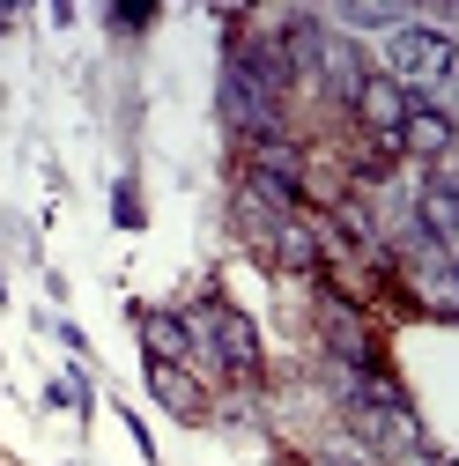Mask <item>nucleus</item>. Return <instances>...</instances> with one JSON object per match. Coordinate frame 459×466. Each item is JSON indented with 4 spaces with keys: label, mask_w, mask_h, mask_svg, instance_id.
<instances>
[{
    "label": "nucleus",
    "mask_w": 459,
    "mask_h": 466,
    "mask_svg": "<svg viewBox=\"0 0 459 466\" xmlns=\"http://www.w3.org/2000/svg\"><path fill=\"white\" fill-rule=\"evenodd\" d=\"M452 141H459V119H452L444 104H430V96H415V104H408V119L393 127L400 163H437V156H452Z\"/></svg>",
    "instance_id": "f257e3e1"
},
{
    "label": "nucleus",
    "mask_w": 459,
    "mask_h": 466,
    "mask_svg": "<svg viewBox=\"0 0 459 466\" xmlns=\"http://www.w3.org/2000/svg\"><path fill=\"white\" fill-rule=\"evenodd\" d=\"M148 370V400L163 407L170 422H186V430H208V385L186 370V363H141Z\"/></svg>",
    "instance_id": "f03ea898"
},
{
    "label": "nucleus",
    "mask_w": 459,
    "mask_h": 466,
    "mask_svg": "<svg viewBox=\"0 0 459 466\" xmlns=\"http://www.w3.org/2000/svg\"><path fill=\"white\" fill-rule=\"evenodd\" d=\"M127 319H134V333H141V363H186V356H193L178 304H127Z\"/></svg>",
    "instance_id": "7ed1b4c3"
},
{
    "label": "nucleus",
    "mask_w": 459,
    "mask_h": 466,
    "mask_svg": "<svg viewBox=\"0 0 459 466\" xmlns=\"http://www.w3.org/2000/svg\"><path fill=\"white\" fill-rule=\"evenodd\" d=\"M52 415H75V422H89L97 415V378H89V363H67L60 378H45V392H37Z\"/></svg>",
    "instance_id": "20e7f679"
},
{
    "label": "nucleus",
    "mask_w": 459,
    "mask_h": 466,
    "mask_svg": "<svg viewBox=\"0 0 459 466\" xmlns=\"http://www.w3.org/2000/svg\"><path fill=\"white\" fill-rule=\"evenodd\" d=\"M156 23H163V8H148V0H119V8H104V37L111 45H141Z\"/></svg>",
    "instance_id": "39448f33"
},
{
    "label": "nucleus",
    "mask_w": 459,
    "mask_h": 466,
    "mask_svg": "<svg viewBox=\"0 0 459 466\" xmlns=\"http://www.w3.org/2000/svg\"><path fill=\"white\" fill-rule=\"evenodd\" d=\"M111 222H119V229H148V200H141V178H134V170L111 178Z\"/></svg>",
    "instance_id": "423d86ee"
},
{
    "label": "nucleus",
    "mask_w": 459,
    "mask_h": 466,
    "mask_svg": "<svg viewBox=\"0 0 459 466\" xmlns=\"http://www.w3.org/2000/svg\"><path fill=\"white\" fill-rule=\"evenodd\" d=\"M52 340H60V348H67L75 363H89V333H82L75 319H52Z\"/></svg>",
    "instance_id": "0eeeda50"
},
{
    "label": "nucleus",
    "mask_w": 459,
    "mask_h": 466,
    "mask_svg": "<svg viewBox=\"0 0 459 466\" xmlns=\"http://www.w3.org/2000/svg\"><path fill=\"white\" fill-rule=\"evenodd\" d=\"M119 422H127V437H134V451H141L148 466H163V459H156V437H148V422L134 415V407H119Z\"/></svg>",
    "instance_id": "6e6552de"
},
{
    "label": "nucleus",
    "mask_w": 459,
    "mask_h": 466,
    "mask_svg": "<svg viewBox=\"0 0 459 466\" xmlns=\"http://www.w3.org/2000/svg\"><path fill=\"white\" fill-rule=\"evenodd\" d=\"M15 15H23V8H0V37H8V30H15Z\"/></svg>",
    "instance_id": "1a4fd4ad"
},
{
    "label": "nucleus",
    "mask_w": 459,
    "mask_h": 466,
    "mask_svg": "<svg viewBox=\"0 0 459 466\" xmlns=\"http://www.w3.org/2000/svg\"><path fill=\"white\" fill-rule=\"evenodd\" d=\"M0 304H8V267H0Z\"/></svg>",
    "instance_id": "9d476101"
}]
</instances>
